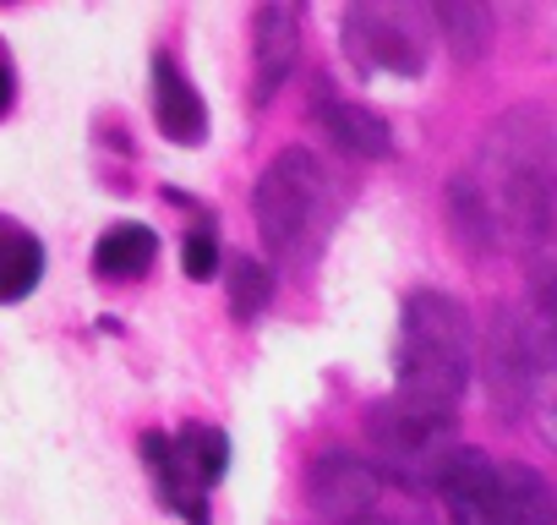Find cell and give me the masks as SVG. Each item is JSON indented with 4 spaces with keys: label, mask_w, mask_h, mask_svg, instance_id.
<instances>
[{
    "label": "cell",
    "mask_w": 557,
    "mask_h": 525,
    "mask_svg": "<svg viewBox=\"0 0 557 525\" xmlns=\"http://www.w3.org/2000/svg\"><path fill=\"white\" fill-rule=\"evenodd\" d=\"M45 269H50L45 241L23 219L0 213V307H23L45 285Z\"/></svg>",
    "instance_id": "8fae6325"
},
{
    "label": "cell",
    "mask_w": 557,
    "mask_h": 525,
    "mask_svg": "<svg viewBox=\"0 0 557 525\" xmlns=\"http://www.w3.org/2000/svg\"><path fill=\"white\" fill-rule=\"evenodd\" d=\"M17 110V61L7 50V39H0V121H7Z\"/></svg>",
    "instance_id": "ffe728a7"
},
{
    "label": "cell",
    "mask_w": 557,
    "mask_h": 525,
    "mask_svg": "<svg viewBox=\"0 0 557 525\" xmlns=\"http://www.w3.org/2000/svg\"><path fill=\"white\" fill-rule=\"evenodd\" d=\"M307 503L329 520V525H361L377 514L383 503V471L334 449V454H318L312 471H307Z\"/></svg>",
    "instance_id": "52a82bcc"
},
{
    "label": "cell",
    "mask_w": 557,
    "mask_h": 525,
    "mask_svg": "<svg viewBox=\"0 0 557 525\" xmlns=\"http://www.w3.org/2000/svg\"><path fill=\"white\" fill-rule=\"evenodd\" d=\"M181 257H186V274H191V280H213V274H219V241H213V230L197 224V230L186 235Z\"/></svg>",
    "instance_id": "ac0fdd59"
},
{
    "label": "cell",
    "mask_w": 557,
    "mask_h": 525,
    "mask_svg": "<svg viewBox=\"0 0 557 525\" xmlns=\"http://www.w3.org/2000/svg\"><path fill=\"white\" fill-rule=\"evenodd\" d=\"M475 186L497 219V235H508L519 246H535L541 235H552V213H557L552 126L535 110H508L481 143Z\"/></svg>",
    "instance_id": "6da1fadb"
},
{
    "label": "cell",
    "mask_w": 557,
    "mask_h": 525,
    "mask_svg": "<svg viewBox=\"0 0 557 525\" xmlns=\"http://www.w3.org/2000/svg\"><path fill=\"white\" fill-rule=\"evenodd\" d=\"M339 34H345V50L356 56L361 72L416 77L426 66V39L410 23V12H399V7H350Z\"/></svg>",
    "instance_id": "8992f818"
},
{
    "label": "cell",
    "mask_w": 557,
    "mask_h": 525,
    "mask_svg": "<svg viewBox=\"0 0 557 525\" xmlns=\"http://www.w3.org/2000/svg\"><path fill=\"white\" fill-rule=\"evenodd\" d=\"M148 94H153V121L170 143L181 148H197L208 137V105L202 94L191 88V77L181 72L175 56H153V77H148Z\"/></svg>",
    "instance_id": "30bf717a"
},
{
    "label": "cell",
    "mask_w": 557,
    "mask_h": 525,
    "mask_svg": "<svg viewBox=\"0 0 557 525\" xmlns=\"http://www.w3.org/2000/svg\"><path fill=\"white\" fill-rule=\"evenodd\" d=\"M224 280H230V313H235L240 323H251V318L268 313V302H273V274H268V262H257V257H230Z\"/></svg>",
    "instance_id": "e0dca14e"
},
{
    "label": "cell",
    "mask_w": 557,
    "mask_h": 525,
    "mask_svg": "<svg viewBox=\"0 0 557 525\" xmlns=\"http://www.w3.org/2000/svg\"><path fill=\"white\" fill-rule=\"evenodd\" d=\"M318 126L356 159H388L394 154V132L377 110L356 105V99H334V94H318Z\"/></svg>",
    "instance_id": "4fadbf2b"
},
{
    "label": "cell",
    "mask_w": 557,
    "mask_h": 525,
    "mask_svg": "<svg viewBox=\"0 0 557 525\" xmlns=\"http://www.w3.org/2000/svg\"><path fill=\"white\" fill-rule=\"evenodd\" d=\"M361 525H399V520H383V514H372V520H361Z\"/></svg>",
    "instance_id": "44dd1931"
},
{
    "label": "cell",
    "mask_w": 557,
    "mask_h": 525,
    "mask_svg": "<svg viewBox=\"0 0 557 525\" xmlns=\"http://www.w3.org/2000/svg\"><path fill=\"white\" fill-rule=\"evenodd\" d=\"M535 422H541V432L557 443V378H546V373H541V383H535Z\"/></svg>",
    "instance_id": "d6986e66"
},
{
    "label": "cell",
    "mask_w": 557,
    "mask_h": 525,
    "mask_svg": "<svg viewBox=\"0 0 557 525\" xmlns=\"http://www.w3.org/2000/svg\"><path fill=\"white\" fill-rule=\"evenodd\" d=\"M367 432H372V449L383 460V476L399 481V487H432L437 492L448 460L465 449V443H454V416L405 405L394 394L367 411Z\"/></svg>",
    "instance_id": "5b68a950"
},
{
    "label": "cell",
    "mask_w": 557,
    "mask_h": 525,
    "mask_svg": "<svg viewBox=\"0 0 557 525\" xmlns=\"http://www.w3.org/2000/svg\"><path fill=\"white\" fill-rule=\"evenodd\" d=\"M323 203H329V175H323L318 154L278 148L251 186V213H257L262 246L273 257H301L312 246V230L323 224Z\"/></svg>",
    "instance_id": "3957f363"
},
{
    "label": "cell",
    "mask_w": 557,
    "mask_h": 525,
    "mask_svg": "<svg viewBox=\"0 0 557 525\" xmlns=\"http://www.w3.org/2000/svg\"><path fill=\"white\" fill-rule=\"evenodd\" d=\"M153 262H159V235L137 219H121L94 241V280L104 285H137L153 274Z\"/></svg>",
    "instance_id": "7c38bea8"
},
{
    "label": "cell",
    "mask_w": 557,
    "mask_h": 525,
    "mask_svg": "<svg viewBox=\"0 0 557 525\" xmlns=\"http://www.w3.org/2000/svg\"><path fill=\"white\" fill-rule=\"evenodd\" d=\"M475 378V323L448 291H416L399 313L394 345V400L459 416V400Z\"/></svg>",
    "instance_id": "7a4b0ae2"
},
{
    "label": "cell",
    "mask_w": 557,
    "mask_h": 525,
    "mask_svg": "<svg viewBox=\"0 0 557 525\" xmlns=\"http://www.w3.org/2000/svg\"><path fill=\"white\" fill-rule=\"evenodd\" d=\"M426 17L443 28V39H448V50L459 61H481L486 56V45H492V12L486 7H475V0H437Z\"/></svg>",
    "instance_id": "2e32d148"
},
{
    "label": "cell",
    "mask_w": 557,
    "mask_h": 525,
    "mask_svg": "<svg viewBox=\"0 0 557 525\" xmlns=\"http://www.w3.org/2000/svg\"><path fill=\"white\" fill-rule=\"evenodd\" d=\"M143 465L170 514H181L186 525H208V492L230 465V438L202 422H186L181 432H143Z\"/></svg>",
    "instance_id": "277c9868"
},
{
    "label": "cell",
    "mask_w": 557,
    "mask_h": 525,
    "mask_svg": "<svg viewBox=\"0 0 557 525\" xmlns=\"http://www.w3.org/2000/svg\"><path fill=\"white\" fill-rule=\"evenodd\" d=\"M552 241H557V213H552Z\"/></svg>",
    "instance_id": "603a6c76"
},
{
    "label": "cell",
    "mask_w": 557,
    "mask_h": 525,
    "mask_svg": "<svg viewBox=\"0 0 557 525\" xmlns=\"http://www.w3.org/2000/svg\"><path fill=\"white\" fill-rule=\"evenodd\" d=\"M448 230H454V241H459L470 257H486V252L497 246V219H492V208H486L475 175H454V181H448Z\"/></svg>",
    "instance_id": "9a60e30c"
},
{
    "label": "cell",
    "mask_w": 557,
    "mask_h": 525,
    "mask_svg": "<svg viewBox=\"0 0 557 525\" xmlns=\"http://www.w3.org/2000/svg\"><path fill=\"white\" fill-rule=\"evenodd\" d=\"M296 61H301V12L273 0V7L251 17V99L268 105L290 83Z\"/></svg>",
    "instance_id": "9c48e42d"
},
{
    "label": "cell",
    "mask_w": 557,
    "mask_h": 525,
    "mask_svg": "<svg viewBox=\"0 0 557 525\" xmlns=\"http://www.w3.org/2000/svg\"><path fill=\"white\" fill-rule=\"evenodd\" d=\"M437 498L448 525H503V465H492L481 449H459L437 481Z\"/></svg>",
    "instance_id": "ba28073f"
},
{
    "label": "cell",
    "mask_w": 557,
    "mask_h": 525,
    "mask_svg": "<svg viewBox=\"0 0 557 525\" xmlns=\"http://www.w3.org/2000/svg\"><path fill=\"white\" fill-rule=\"evenodd\" d=\"M503 525H557V492L524 460L503 465Z\"/></svg>",
    "instance_id": "5bb4252c"
},
{
    "label": "cell",
    "mask_w": 557,
    "mask_h": 525,
    "mask_svg": "<svg viewBox=\"0 0 557 525\" xmlns=\"http://www.w3.org/2000/svg\"><path fill=\"white\" fill-rule=\"evenodd\" d=\"M552 367H557V340H552Z\"/></svg>",
    "instance_id": "7402d4cb"
}]
</instances>
